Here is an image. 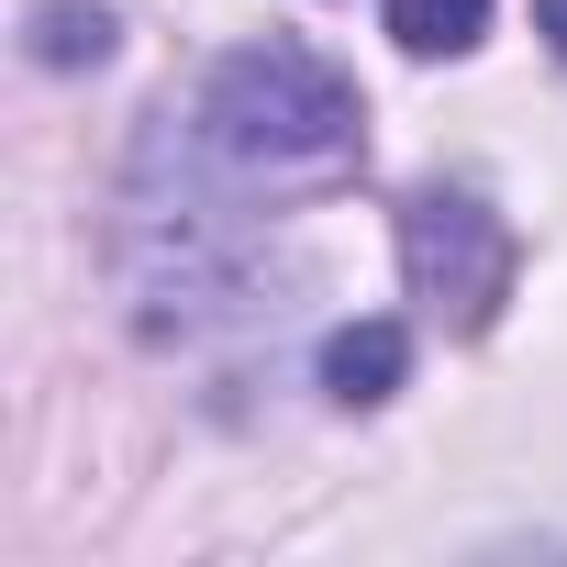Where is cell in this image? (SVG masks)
Returning <instances> with one entry per match:
<instances>
[{
  "label": "cell",
  "instance_id": "6da1fadb",
  "mask_svg": "<svg viewBox=\"0 0 567 567\" xmlns=\"http://www.w3.org/2000/svg\"><path fill=\"white\" fill-rule=\"evenodd\" d=\"M357 90L346 68H323L312 45H245L212 68L200 90V134L223 167H267V178H290V167H346L357 156Z\"/></svg>",
  "mask_w": 567,
  "mask_h": 567
},
{
  "label": "cell",
  "instance_id": "3957f363",
  "mask_svg": "<svg viewBox=\"0 0 567 567\" xmlns=\"http://www.w3.org/2000/svg\"><path fill=\"white\" fill-rule=\"evenodd\" d=\"M401 379H412V334H401V323H334V334H323V401L379 412Z\"/></svg>",
  "mask_w": 567,
  "mask_h": 567
},
{
  "label": "cell",
  "instance_id": "277c9868",
  "mask_svg": "<svg viewBox=\"0 0 567 567\" xmlns=\"http://www.w3.org/2000/svg\"><path fill=\"white\" fill-rule=\"evenodd\" d=\"M23 45H34V68H101V56L123 45V23L101 12V0H45Z\"/></svg>",
  "mask_w": 567,
  "mask_h": 567
},
{
  "label": "cell",
  "instance_id": "5b68a950",
  "mask_svg": "<svg viewBox=\"0 0 567 567\" xmlns=\"http://www.w3.org/2000/svg\"><path fill=\"white\" fill-rule=\"evenodd\" d=\"M390 34L412 56H467L489 34V0H390Z\"/></svg>",
  "mask_w": 567,
  "mask_h": 567
},
{
  "label": "cell",
  "instance_id": "7a4b0ae2",
  "mask_svg": "<svg viewBox=\"0 0 567 567\" xmlns=\"http://www.w3.org/2000/svg\"><path fill=\"white\" fill-rule=\"evenodd\" d=\"M401 267L456 334H478L501 312V290H512V234H501V212L478 189H423L401 212Z\"/></svg>",
  "mask_w": 567,
  "mask_h": 567
},
{
  "label": "cell",
  "instance_id": "8992f818",
  "mask_svg": "<svg viewBox=\"0 0 567 567\" xmlns=\"http://www.w3.org/2000/svg\"><path fill=\"white\" fill-rule=\"evenodd\" d=\"M534 34H545V45L567 56V0H534Z\"/></svg>",
  "mask_w": 567,
  "mask_h": 567
}]
</instances>
